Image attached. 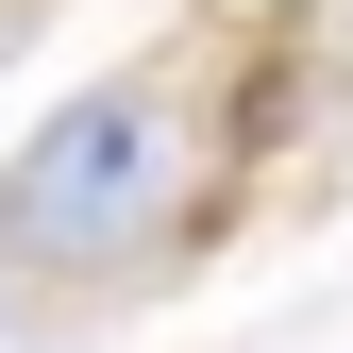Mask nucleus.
Returning <instances> with one entry per match:
<instances>
[{
  "instance_id": "obj_1",
  "label": "nucleus",
  "mask_w": 353,
  "mask_h": 353,
  "mask_svg": "<svg viewBox=\"0 0 353 353\" xmlns=\"http://www.w3.org/2000/svg\"><path fill=\"white\" fill-rule=\"evenodd\" d=\"M185 236H219V135H202V68L152 51L0 168V270L17 286H135Z\"/></svg>"
}]
</instances>
